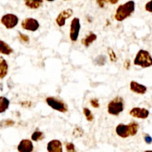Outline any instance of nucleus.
Returning a JSON list of instances; mask_svg holds the SVG:
<instances>
[{
    "label": "nucleus",
    "mask_w": 152,
    "mask_h": 152,
    "mask_svg": "<svg viewBox=\"0 0 152 152\" xmlns=\"http://www.w3.org/2000/svg\"><path fill=\"white\" fill-rule=\"evenodd\" d=\"M136 9V4L134 1L130 0L125 3L119 5L114 14V19L118 22H122L131 17Z\"/></svg>",
    "instance_id": "f257e3e1"
},
{
    "label": "nucleus",
    "mask_w": 152,
    "mask_h": 152,
    "mask_svg": "<svg viewBox=\"0 0 152 152\" xmlns=\"http://www.w3.org/2000/svg\"><path fill=\"white\" fill-rule=\"evenodd\" d=\"M125 110V102L121 96H116L107 104V113L110 116H118Z\"/></svg>",
    "instance_id": "f03ea898"
},
{
    "label": "nucleus",
    "mask_w": 152,
    "mask_h": 152,
    "mask_svg": "<svg viewBox=\"0 0 152 152\" xmlns=\"http://www.w3.org/2000/svg\"><path fill=\"white\" fill-rule=\"evenodd\" d=\"M134 64L142 69L149 68L152 66V56L148 51L140 49L134 58Z\"/></svg>",
    "instance_id": "7ed1b4c3"
},
{
    "label": "nucleus",
    "mask_w": 152,
    "mask_h": 152,
    "mask_svg": "<svg viewBox=\"0 0 152 152\" xmlns=\"http://www.w3.org/2000/svg\"><path fill=\"white\" fill-rule=\"evenodd\" d=\"M46 102L49 107L59 113H65L68 111V104L64 101L55 96H49L46 99Z\"/></svg>",
    "instance_id": "20e7f679"
},
{
    "label": "nucleus",
    "mask_w": 152,
    "mask_h": 152,
    "mask_svg": "<svg viewBox=\"0 0 152 152\" xmlns=\"http://www.w3.org/2000/svg\"><path fill=\"white\" fill-rule=\"evenodd\" d=\"M81 21L78 17H74L69 26V39L72 43L78 41L81 31Z\"/></svg>",
    "instance_id": "39448f33"
},
{
    "label": "nucleus",
    "mask_w": 152,
    "mask_h": 152,
    "mask_svg": "<svg viewBox=\"0 0 152 152\" xmlns=\"http://www.w3.org/2000/svg\"><path fill=\"white\" fill-rule=\"evenodd\" d=\"M19 21H20L19 17L16 14H11V13L4 14L0 19V23L8 30H11L17 27V25L19 24Z\"/></svg>",
    "instance_id": "423d86ee"
},
{
    "label": "nucleus",
    "mask_w": 152,
    "mask_h": 152,
    "mask_svg": "<svg viewBox=\"0 0 152 152\" xmlns=\"http://www.w3.org/2000/svg\"><path fill=\"white\" fill-rule=\"evenodd\" d=\"M21 27L25 31L35 32L39 30L40 24L37 20L33 17H26L21 22Z\"/></svg>",
    "instance_id": "0eeeda50"
},
{
    "label": "nucleus",
    "mask_w": 152,
    "mask_h": 152,
    "mask_svg": "<svg viewBox=\"0 0 152 152\" xmlns=\"http://www.w3.org/2000/svg\"><path fill=\"white\" fill-rule=\"evenodd\" d=\"M73 14H74V11L72 8L63 10L61 12L58 14L56 19H55V23H56L57 26H59V27H64L66 25V20L72 17Z\"/></svg>",
    "instance_id": "6e6552de"
},
{
    "label": "nucleus",
    "mask_w": 152,
    "mask_h": 152,
    "mask_svg": "<svg viewBox=\"0 0 152 152\" xmlns=\"http://www.w3.org/2000/svg\"><path fill=\"white\" fill-rule=\"evenodd\" d=\"M130 116L138 119H146L148 118L150 112L148 109L145 107H133L129 112Z\"/></svg>",
    "instance_id": "1a4fd4ad"
},
{
    "label": "nucleus",
    "mask_w": 152,
    "mask_h": 152,
    "mask_svg": "<svg viewBox=\"0 0 152 152\" xmlns=\"http://www.w3.org/2000/svg\"><path fill=\"white\" fill-rule=\"evenodd\" d=\"M17 148L18 152H33L34 149L33 141L28 139H23L20 140Z\"/></svg>",
    "instance_id": "9d476101"
},
{
    "label": "nucleus",
    "mask_w": 152,
    "mask_h": 152,
    "mask_svg": "<svg viewBox=\"0 0 152 152\" xmlns=\"http://www.w3.org/2000/svg\"><path fill=\"white\" fill-rule=\"evenodd\" d=\"M116 134L118 137L122 139H126L131 137V130L129 125H125L123 123H119L116 127Z\"/></svg>",
    "instance_id": "9b49d317"
},
{
    "label": "nucleus",
    "mask_w": 152,
    "mask_h": 152,
    "mask_svg": "<svg viewBox=\"0 0 152 152\" xmlns=\"http://www.w3.org/2000/svg\"><path fill=\"white\" fill-rule=\"evenodd\" d=\"M130 90L132 93L137 95H145L148 91L146 86L140 84L136 81H131L130 82Z\"/></svg>",
    "instance_id": "f8f14e48"
},
{
    "label": "nucleus",
    "mask_w": 152,
    "mask_h": 152,
    "mask_svg": "<svg viewBox=\"0 0 152 152\" xmlns=\"http://www.w3.org/2000/svg\"><path fill=\"white\" fill-rule=\"evenodd\" d=\"M48 152H64L63 144L61 140H52L47 143L46 146Z\"/></svg>",
    "instance_id": "ddd939ff"
},
{
    "label": "nucleus",
    "mask_w": 152,
    "mask_h": 152,
    "mask_svg": "<svg viewBox=\"0 0 152 152\" xmlns=\"http://www.w3.org/2000/svg\"><path fill=\"white\" fill-rule=\"evenodd\" d=\"M9 71L8 63L5 58L0 56V80H3L8 75Z\"/></svg>",
    "instance_id": "4468645a"
},
{
    "label": "nucleus",
    "mask_w": 152,
    "mask_h": 152,
    "mask_svg": "<svg viewBox=\"0 0 152 152\" xmlns=\"http://www.w3.org/2000/svg\"><path fill=\"white\" fill-rule=\"evenodd\" d=\"M14 52V49L3 40L0 39V55L9 56Z\"/></svg>",
    "instance_id": "2eb2a0df"
},
{
    "label": "nucleus",
    "mask_w": 152,
    "mask_h": 152,
    "mask_svg": "<svg viewBox=\"0 0 152 152\" xmlns=\"http://www.w3.org/2000/svg\"><path fill=\"white\" fill-rule=\"evenodd\" d=\"M97 35L96 33L93 31H90L82 40H81V43L84 46H85L86 48L89 47L90 46H91L96 40H97Z\"/></svg>",
    "instance_id": "dca6fc26"
},
{
    "label": "nucleus",
    "mask_w": 152,
    "mask_h": 152,
    "mask_svg": "<svg viewBox=\"0 0 152 152\" xmlns=\"http://www.w3.org/2000/svg\"><path fill=\"white\" fill-rule=\"evenodd\" d=\"M24 3L29 9L37 10L43 5V0H24Z\"/></svg>",
    "instance_id": "f3484780"
},
{
    "label": "nucleus",
    "mask_w": 152,
    "mask_h": 152,
    "mask_svg": "<svg viewBox=\"0 0 152 152\" xmlns=\"http://www.w3.org/2000/svg\"><path fill=\"white\" fill-rule=\"evenodd\" d=\"M10 102L9 99L5 96H0V114L4 113L9 109Z\"/></svg>",
    "instance_id": "a211bd4d"
},
{
    "label": "nucleus",
    "mask_w": 152,
    "mask_h": 152,
    "mask_svg": "<svg viewBox=\"0 0 152 152\" xmlns=\"http://www.w3.org/2000/svg\"><path fill=\"white\" fill-rule=\"evenodd\" d=\"M45 135H44V133L41 131H34L32 133L31 136V140H32L33 142H39V141H41L44 139Z\"/></svg>",
    "instance_id": "6ab92c4d"
},
{
    "label": "nucleus",
    "mask_w": 152,
    "mask_h": 152,
    "mask_svg": "<svg viewBox=\"0 0 152 152\" xmlns=\"http://www.w3.org/2000/svg\"><path fill=\"white\" fill-rule=\"evenodd\" d=\"M15 123V121L11 119H2V120H0V129L13 127L14 126Z\"/></svg>",
    "instance_id": "aec40b11"
},
{
    "label": "nucleus",
    "mask_w": 152,
    "mask_h": 152,
    "mask_svg": "<svg viewBox=\"0 0 152 152\" xmlns=\"http://www.w3.org/2000/svg\"><path fill=\"white\" fill-rule=\"evenodd\" d=\"M93 63H94L95 65L96 66H104L105 64L107 63L106 56L104 55H98V56L94 59Z\"/></svg>",
    "instance_id": "412c9836"
},
{
    "label": "nucleus",
    "mask_w": 152,
    "mask_h": 152,
    "mask_svg": "<svg viewBox=\"0 0 152 152\" xmlns=\"http://www.w3.org/2000/svg\"><path fill=\"white\" fill-rule=\"evenodd\" d=\"M131 130V137H134L138 133L139 129H140V125L137 122H131L128 123Z\"/></svg>",
    "instance_id": "4be33fe9"
},
{
    "label": "nucleus",
    "mask_w": 152,
    "mask_h": 152,
    "mask_svg": "<svg viewBox=\"0 0 152 152\" xmlns=\"http://www.w3.org/2000/svg\"><path fill=\"white\" fill-rule=\"evenodd\" d=\"M83 113H84V115L85 116L87 121L92 122L94 120V115H93V112L88 107L83 108Z\"/></svg>",
    "instance_id": "5701e85b"
},
{
    "label": "nucleus",
    "mask_w": 152,
    "mask_h": 152,
    "mask_svg": "<svg viewBox=\"0 0 152 152\" xmlns=\"http://www.w3.org/2000/svg\"><path fill=\"white\" fill-rule=\"evenodd\" d=\"M107 55H108V57H109V59L110 61V62L116 63V61H117L118 58L116 52H115V51L110 47H108L107 49Z\"/></svg>",
    "instance_id": "b1692460"
},
{
    "label": "nucleus",
    "mask_w": 152,
    "mask_h": 152,
    "mask_svg": "<svg viewBox=\"0 0 152 152\" xmlns=\"http://www.w3.org/2000/svg\"><path fill=\"white\" fill-rule=\"evenodd\" d=\"M84 129L80 126H76L72 131V136L75 138H80L84 136Z\"/></svg>",
    "instance_id": "393cba45"
},
{
    "label": "nucleus",
    "mask_w": 152,
    "mask_h": 152,
    "mask_svg": "<svg viewBox=\"0 0 152 152\" xmlns=\"http://www.w3.org/2000/svg\"><path fill=\"white\" fill-rule=\"evenodd\" d=\"M65 148L66 152H77L75 148V145L72 142H66Z\"/></svg>",
    "instance_id": "a878e982"
},
{
    "label": "nucleus",
    "mask_w": 152,
    "mask_h": 152,
    "mask_svg": "<svg viewBox=\"0 0 152 152\" xmlns=\"http://www.w3.org/2000/svg\"><path fill=\"white\" fill-rule=\"evenodd\" d=\"M18 37L19 39L24 43H28L29 40H30V37H29L28 35L22 33L20 31H18Z\"/></svg>",
    "instance_id": "bb28decb"
},
{
    "label": "nucleus",
    "mask_w": 152,
    "mask_h": 152,
    "mask_svg": "<svg viewBox=\"0 0 152 152\" xmlns=\"http://www.w3.org/2000/svg\"><path fill=\"white\" fill-rule=\"evenodd\" d=\"M90 103L93 108H96V109H97V108L100 107V103H99V99H97V98H93V99H90Z\"/></svg>",
    "instance_id": "cd10ccee"
},
{
    "label": "nucleus",
    "mask_w": 152,
    "mask_h": 152,
    "mask_svg": "<svg viewBox=\"0 0 152 152\" xmlns=\"http://www.w3.org/2000/svg\"><path fill=\"white\" fill-rule=\"evenodd\" d=\"M145 10L147 12L151 13L152 14V0H150L145 5Z\"/></svg>",
    "instance_id": "c85d7f7f"
},
{
    "label": "nucleus",
    "mask_w": 152,
    "mask_h": 152,
    "mask_svg": "<svg viewBox=\"0 0 152 152\" xmlns=\"http://www.w3.org/2000/svg\"><path fill=\"white\" fill-rule=\"evenodd\" d=\"M20 104L23 107H31L32 102L30 101H23V102H20Z\"/></svg>",
    "instance_id": "c756f323"
},
{
    "label": "nucleus",
    "mask_w": 152,
    "mask_h": 152,
    "mask_svg": "<svg viewBox=\"0 0 152 152\" xmlns=\"http://www.w3.org/2000/svg\"><path fill=\"white\" fill-rule=\"evenodd\" d=\"M96 3L98 4V5H99L100 8H104L105 5L107 3V0H96Z\"/></svg>",
    "instance_id": "7c9ffc66"
},
{
    "label": "nucleus",
    "mask_w": 152,
    "mask_h": 152,
    "mask_svg": "<svg viewBox=\"0 0 152 152\" xmlns=\"http://www.w3.org/2000/svg\"><path fill=\"white\" fill-rule=\"evenodd\" d=\"M131 61L129 59H126L123 64V67L126 70H129L130 68H131Z\"/></svg>",
    "instance_id": "2f4dec72"
},
{
    "label": "nucleus",
    "mask_w": 152,
    "mask_h": 152,
    "mask_svg": "<svg viewBox=\"0 0 152 152\" xmlns=\"http://www.w3.org/2000/svg\"><path fill=\"white\" fill-rule=\"evenodd\" d=\"M144 140L147 144H151L152 143V137L148 134H145L144 136Z\"/></svg>",
    "instance_id": "473e14b6"
},
{
    "label": "nucleus",
    "mask_w": 152,
    "mask_h": 152,
    "mask_svg": "<svg viewBox=\"0 0 152 152\" xmlns=\"http://www.w3.org/2000/svg\"><path fill=\"white\" fill-rule=\"evenodd\" d=\"M107 1L108 3L111 4V5H116L119 2V0H107Z\"/></svg>",
    "instance_id": "72a5a7b5"
},
{
    "label": "nucleus",
    "mask_w": 152,
    "mask_h": 152,
    "mask_svg": "<svg viewBox=\"0 0 152 152\" xmlns=\"http://www.w3.org/2000/svg\"><path fill=\"white\" fill-rule=\"evenodd\" d=\"M46 2H55V0H46Z\"/></svg>",
    "instance_id": "f704fd0d"
},
{
    "label": "nucleus",
    "mask_w": 152,
    "mask_h": 152,
    "mask_svg": "<svg viewBox=\"0 0 152 152\" xmlns=\"http://www.w3.org/2000/svg\"><path fill=\"white\" fill-rule=\"evenodd\" d=\"M144 152H152V150H146Z\"/></svg>",
    "instance_id": "c9c22d12"
},
{
    "label": "nucleus",
    "mask_w": 152,
    "mask_h": 152,
    "mask_svg": "<svg viewBox=\"0 0 152 152\" xmlns=\"http://www.w3.org/2000/svg\"><path fill=\"white\" fill-rule=\"evenodd\" d=\"M63 1H72V0H63Z\"/></svg>",
    "instance_id": "e433bc0d"
}]
</instances>
